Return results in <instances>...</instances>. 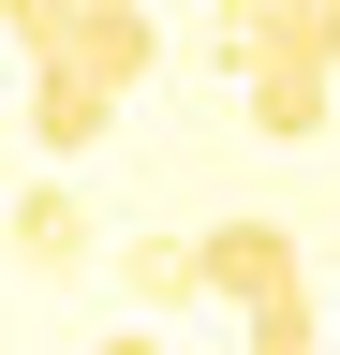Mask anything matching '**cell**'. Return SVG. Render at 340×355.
<instances>
[{"mask_svg":"<svg viewBox=\"0 0 340 355\" xmlns=\"http://www.w3.org/2000/svg\"><path fill=\"white\" fill-rule=\"evenodd\" d=\"M0 30H15V60H30V74H89L104 104L163 60V15H148V0H15Z\"/></svg>","mask_w":340,"mask_h":355,"instance_id":"1","label":"cell"},{"mask_svg":"<svg viewBox=\"0 0 340 355\" xmlns=\"http://www.w3.org/2000/svg\"><path fill=\"white\" fill-rule=\"evenodd\" d=\"M207 296H222V311H267V296H296V222H267V207L207 222Z\"/></svg>","mask_w":340,"mask_h":355,"instance_id":"2","label":"cell"},{"mask_svg":"<svg viewBox=\"0 0 340 355\" xmlns=\"http://www.w3.org/2000/svg\"><path fill=\"white\" fill-rule=\"evenodd\" d=\"M251 74L340 89V0H251Z\"/></svg>","mask_w":340,"mask_h":355,"instance_id":"3","label":"cell"},{"mask_svg":"<svg viewBox=\"0 0 340 355\" xmlns=\"http://www.w3.org/2000/svg\"><path fill=\"white\" fill-rule=\"evenodd\" d=\"M0 237H15V266H30V282H74V266H89V193H74V178H30Z\"/></svg>","mask_w":340,"mask_h":355,"instance_id":"4","label":"cell"},{"mask_svg":"<svg viewBox=\"0 0 340 355\" xmlns=\"http://www.w3.org/2000/svg\"><path fill=\"white\" fill-rule=\"evenodd\" d=\"M15 119H30V148H45V178H74V163L104 148V119H118V104H104L89 74H30V104H15Z\"/></svg>","mask_w":340,"mask_h":355,"instance_id":"5","label":"cell"},{"mask_svg":"<svg viewBox=\"0 0 340 355\" xmlns=\"http://www.w3.org/2000/svg\"><path fill=\"white\" fill-rule=\"evenodd\" d=\"M118 282H134V311H193V296H207V237H134Z\"/></svg>","mask_w":340,"mask_h":355,"instance_id":"6","label":"cell"},{"mask_svg":"<svg viewBox=\"0 0 340 355\" xmlns=\"http://www.w3.org/2000/svg\"><path fill=\"white\" fill-rule=\"evenodd\" d=\"M251 89V133H267V148H311L325 133V89H281V74H237Z\"/></svg>","mask_w":340,"mask_h":355,"instance_id":"7","label":"cell"},{"mask_svg":"<svg viewBox=\"0 0 340 355\" xmlns=\"http://www.w3.org/2000/svg\"><path fill=\"white\" fill-rule=\"evenodd\" d=\"M237 326H251V355H325V311H311V282H296V296H267V311H237Z\"/></svg>","mask_w":340,"mask_h":355,"instance_id":"8","label":"cell"},{"mask_svg":"<svg viewBox=\"0 0 340 355\" xmlns=\"http://www.w3.org/2000/svg\"><path fill=\"white\" fill-rule=\"evenodd\" d=\"M89 355H163V340H148V326H118V340H89Z\"/></svg>","mask_w":340,"mask_h":355,"instance_id":"9","label":"cell"},{"mask_svg":"<svg viewBox=\"0 0 340 355\" xmlns=\"http://www.w3.org/2000/svg\"><path fill=\"white\" fill-rule=\"evenodd\" d=\"M325 355H340V340H325Z\"/></svg>","mask_w":340,"mask_h":355,"instance_id":"10","label":"cell"}]
</instances>
